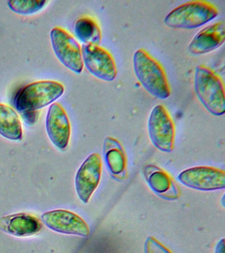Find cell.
I'll list each match as a JSON object with an SVG mask.
<instances>
[{"label":"cell","instance_id":"cell-1","mask_svg":"<svg viewBox=\"0 0 225 253\" xmlns=\"http://www.w3.org/2000/svg\"><path fill=\"white\" fill-rule=\"evenodd\" d=\"M133 68L136 78L151 96L159 100L169 98L171 88L165 68L145 49L134 53Z\"/></svg>","mask_w":225,"mask_h":253},{"label":"cell","instance_id":"cell-2","mask_svg":"<svg viewBox=\"0 0 225 253\" xmlns=\"http://www.w3.org/2000/svg\"><path fill=\"white\" fill-rule=\"evenodd\" d=\"M193 86L197 99L215 116L225 113V85L222 78L210 67L199 65L195 70Z\"/></svg>","mask_w":225,"mask_h":253},{"label":"cell","instance_id":"cell-3","mask_svg":"<svg viewBox=\"0 0 225 253\" xmlns=\"http://www.w3.org/2000/svg\"><path fill=\"white\" fill-rule=\"evenodd\" d=\"M219 15V10L211 2L194 0L181 4L170 12L165 19L166 27L174 29H195L206 25Z\"/></svg>","mask_w":225,"mask_h":253},{"label":"cell","instance_id":"cell-4","mask_svg":"<svg viewBox=\"0 0 225 253\" xmlns=\"http://www.w3.org/2000/svg\"><path fill=\"white\" fill-rule=\"evenodd\" d=\"M64 85L58 81H40L26 85L15 98V108L23 114L34 112L52 104L64 94Z\"/></svg>","mask_w":225,"mask_h":253},{"label":"cell","instance_id":"cell-5","mask_svg":"<svg viewBox=\"0 0 225 253\" xmlns=\"http://www.w3.org/2000/svg\"><path fill=\"white\" fill-rule=\"evenodd\" d=\"M151 143L159 151L170 153L175 148L176 128L173 119L163 104L154 106L147 122Z\"/></svg>","mask_w":225,"mask_h":253},{"label":"cell","instance_id":"cell-6","mask_svg":"<svg viewBox=\"0 0 225 253\" xmlns=\"http://www.w3.org/2000/svg\"><path fill=\"white\" fill-rule=\"evenodd\" d=\"M53 50L58 60L69 70L81 74L84 70L82 46L74 37L61 27H55L50 32Z\"/></svg>","mask_w":225,"mask_h":253},{"label":"cell","instance_id":"cell-7","mask_svg":"<svg viewBox=\"0 0 225 253\" xmlns=\"http://www.w3.org/2000/svg\"><path fill=\"white\" fill-rule=\"evenodd\" d=\"M82 54L84 66L90 74L100 81L112 82L118 75L113 55L100 45L83 44Z\"/></svg>","mask_w":225,"mask_h":253},{"label":"cell","instance_id":"cell-8","mask_svg":"<svg viewBox=\"0 0 225 253\" xmlns=\"http://www.w3.org/2000/svg\"><path fill=\"white\" fill-rule=\"evenodd\" d=\"M178 180L185 187L197 191H218L225 188V171L212 166H196L181 171Z\"/></svg>","mask_w":225,"mask_h":253},{"label":"cell","instance_id":"cell-9","mask_svg":"<svg viewBox=\"0 0 225 253\" xmlns=\"http://www.w3.org/2000/svg\"><path fill=\"white\" fill-rule=\"evenodd\" d=\"M102 160L99 154L89 156L77 172L75 186L79 199L84 204L89 203L99 185L102 175Z\"/></svg>","mask_w":225,"mask_h":253},{"label":"cell","instance_id":"cell-10","mask_svg":"<svg viewBox=\"0 0 225 253\" xmlns=\"http://www.w3.org/2000/svg\"><path fill=\"white\" fill-rule=\"evenodd\" d=\"M41 217L46 227L57 233L83 237L90 235V229L88 223L72 211L54 210L43 213Z\"/></svg>","mask_w":225,"mask_h":253},{"label":"cell","instance_id":"cell-11","mask_svg":"<svg viewBox=\"0 0 225 253\" xmlns=\"http://www.w3.org/2000/svg\"><path fill=\"white\" fill-rule=\"evenodd\" d=\"M46 129L52 143L58 149L66 150L70 143L72 128L66 110L58 103H53L49 107Z\"/></svg>","mask_w":225,"mask_h":253},{"label":"cell","instance_id":"cell-12","mask_svg":"<svg viewBox=\"0 0 225 253\" xmlns=\"http://www.w3.org/2000/svg\"><path fill=\"white\" fill-rule=\"evenodd\" d=\"M225 41V23L218 21L200 30L191 39L187 51L195 55L207 54L222 46Z\"/></svg>","mask_w":225,"mask_h":253},{"label":"cell","instance_id":"cell-13","mask_svg":"<svg viewBox=\"0 0 225 253\" xmlns=\"http://www.w3.org/2000/svg\"><path fill=\"white\" fill-rule=\"evenodd\" d=\"M144 177L153 193L161 199L175 201L180 197V190L169 173L154 165L147 164L143 168Z\"/></svg>","mask_w":225,"mask_h":253},{"label":"cell","instance_id":"cell-14","mask_svg":"<svg viewBox=\"0 0 225 253\" xmlns=\"http://www.w3.org/2000/svg\"><path fill=\"white\" fill-rule=\"evenodd\" d=\"M42 228L40 219L29 213H14L0 218V229L15 237L33 236L40 232Z\"/></svg>","mask_w":225,"mask_h":253},{"label":"cell","instance_id":"cell-15","mask_svg":"<svg viewBox=\"0 0 225 253\" xmlns=\"http://www.w3.org/2000/svg\"><path fill=\"white\" fill-rule=\"evenodd\" d=\"M103 157L110 175L114 179L123 181L127 177V157L119 140L107 136L104 140Z\"/></svg>","mask_w":225,"mask_h":253},{"label":"cell","instance_id":"cell-16","mask_svg":"<svg viewBox=\"0 0 225 253\" xmlns=\"http://www.w3.org/2000/svg\"><path fill=\"white\" fill-rule=\"evenodd\" d=\"M0 135L10 140L23 138V127L20 118L15 109L0 103Z\"/></svg>","mask_w":225,"mask_h":253},{"label":"cell","instance_id":"cell-17","mask_svg":"<svg viewBox=\"0 0 225 253\" xmlns=\"http://www.w3.org/2000/svg\"><path fill=\"white\" fill-rule=\"evenodd\" d=\"M77 39L84 44L100 45L102 41V32L99 25L90 17L81 18L74 26Z\"/></svg>","mask_w":225,"mask_h":253},{"label":"cell","instance_id":"cell-18","mask_svg":"<svg viewBox=\"0 0 225 253\" xmlns=\"http://www.w3.org/2000/svg\"><path fill=\"white\" fill-rule=\"evenodd\" d=\"M48 1L45 0H13L7 2L9 9L22 15H33L46 7Z\"/></svg>","mask_w":225,"mask_h":253},{"label":"cell","instance_id":"cell-19","mask_svg":"<svg viewBox=\"0 0 225 253\" xmlns=\"http://www.w3.org/2000/svg\"><path fill=\"white\" fill-rule=\"evenodd\" d=\"M145 253H173L155 237H149L144 245Z\"/></svg>","mask_w":225,"mask_h":253},{"label":"cell","instance_id":"cell-20","mask_svg":"<svg viewBox=\"0 0 225 253\" xmlns=\"http://www.w3.org/2000/svg\"><path fill=\"white\" fill-rule=\"evenodd\" d=\"M214 253H225V239H221L217 243Z\"/></svg>","mask_w":225,"mask_h":253}]
</instances>
